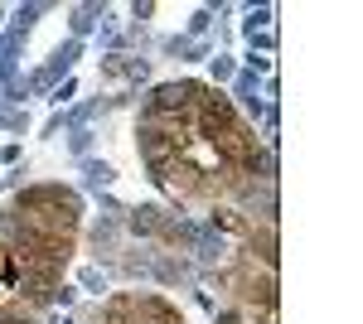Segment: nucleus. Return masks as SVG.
Segmentation results:
<instances>
[{
    "instance_id": "4be33fe9",
    "label": "nucleus",
    "mask_w": 363,
    "mask_h": 324,
    "mask_svg": "<svg viewBox=\"0 0 363 324\" xmlns=\"http://www.w3.org/2000/svg\"><path fill=\"white\" fill-rule=\"evenodd\" d=\"M73 92H78V82H73V78H63V82H58V87H54V92H49V102H54V107L63 111V107H68V102H73Z\"/></svg>"
},
{
    "instance_id": "7ed1b4c3",
    "label": "nucleus",
    "mask_w": 363,
    "mask_h": 324,
    "mask_svg": "<svg viewBox=\"0 0 363 324\" xmlns=\"http://www.w3.org/2000/svg\"><path fill=\"white\" fill-rule=\"evenodd\" d=\"M160 223H165V208H155V203H136V208H126V213H121V228H126V233H136V238H155V233H160Z\"/></svg>"
},
{
    "instance_id": "bb28decb",
    "label": "nucleus",
    "mask_w": 363,
    "mask_h": 324,
    "mask_svg": "<svg viewBox=\"0 0 363 324\" xmlns=\"http://www.w3.org/2000/svg\"><path fill=\"white\" fill-rule=\"evenodd\" d=\"M150 15H155V5H150V0H136V5H131V20H150Z\"/></svg>"
},
{
    "instance_id": "f8f14e48",
    "label": "nucleus",
    "mask_w": 363,
    "mask_h": 324,
    "mask_svg": "<svg viewBox=\"0 0 363 324\" xmlns=\"http://www.w3.org/2000/svg\"><path fill=\"white\" fill-rule=\"evenodd\" d=\"M136 320V296H116L102 305V324H131Z\"/></svg>"
},
{
    "instance_id": "f257e3e1",
    "label": "nucleus",
    "mask_w": 363,
    "mask_h": 324,
    "mask_svg": "<svg viewBox=\"0 0 363 324\" xmlns=\"http://www.w3.org/2000/svg\"><path fill=\"white\" fill-rule=\"evenodd\" d=\"M194 92H199V82H155L150 97L140 102V126L155 121V116H189Z\"/></svg>"
},
{
    "instance_id": "2f4dec72",
    "label": "nucleus",
    "mask_w": 363,
    "mask_h": 324,
    "mask_svg": "<svg viewBox=\"0 0 363 324\" xmlns=\"http://www.w3.org/2000/svg\"><path fill=\"white\" fill-rule=\"evenodd\" d=\"M131 324H145V320H131Z\"/></svg>"
},
{
    "instance_id": "393cba45",
    "label": "nucleus",
    "mask_w": 363,
    "mask_h": 324,
    "mask_svg": "<svg viewBox=\"0 0 363 324\" xmlns=\"http://www.w3.org/2000/svg\"><path fill=\"white\" fill-rule=\"evenodd\" d=\"M58 305V310H73V300H78V291H73V286H54V296H49Z\"/></svg>"
},
{
    "instance_id": "dca6fc26",
    "label": "nucleus",
    "mask_w": 363,
    "mask_h": 324,
    "mask_svg": "<svg viewBox=\"0 0 363 324\" xmlns=\"http://www.w3.org/2000/svg\"><path fill=\"white\" fill-rule=\"evenodd\" d=\"M208 73H213V87H223V82L238 78V63H233L228 54H213V58H208Z\"/></svg>"
},
{
    "instance_id": "7c9ffc66",
    "label": "nucleus",
    "mask_w": 363,
    "mask_h": 324,
    "mask_svg": "<svg viewBox=\"0 0 363 324\" xmlns=\"http://www.w3.org/2000/svg\"><path fill=\"white\" fill-rule=\"evenodd\" d=\"M58 324H73V320H58Z\"/></svg>"
},
{
    "instance_id": "9b49d317",
    "label": "nucleus",
    "mask_w": 363,
    "mask_h": 324,
    "mask_svg": "<svg viewBox=\"0 0 363 324\" xmlns=\"http://www.w3.org/2000/svg\"><path fill=\"white\" fill-rule=\"evenodd\" d=\"M83 184H87V189H97V194L112 189V184H116V169L107 160H83Z\"/></svg>"
},
{
    "instance_id": "20e7f679",
    "label": "nucleus",
    "mask_w": 363,
    "mask_h": 324,
    "mask_svg": "<svg viewBox=\"0 0 363 324\" xmlns=\"http://www.w3.org/2000/svg\"><path fill=\"white\" fill-rule=\"evenodd\" d=\"M199 233H203V223H194V218H174V213H165V223H160V242H169V247H194L199 242Z\"/></svg>"
},
{
    "instance_id": "6ab92c4d",
    "label": "nucleus",
    "mask_w": 363,
    "mask_h": 324,
    "mask_svg": "<svg viewBox=\"0 0 363 324\" xmlns=\"http://www.w3.org/2000/svg\"><path fill=\"white\" fill-rule=\"evenodd\" d=\"M208 25H213V5H203V10H194V15H189V34H184V39H203V34H208Z\"/></svg>"
},
{
    "instance_id": "4468645a",
    "label": "nucleus",
    "mask_w": 363,
    "mask_h": 324,
    "mask_svg": "<svg viewBox=\"0 0 363 324\" xmlns=\"http://www.w3.org/2000/svg\"><path fill=\"white\" fill-rule=\"evenodd\" d=\"M116 238H121V218L102 213L97 223H92V242H97V247H116Z\"/></svg>"
},
{
    "instance_id": "c85d7f7f",
    "label": "nucleus",
    "mask_w": 363,
    "mask_h": 324,
    "mask_svg": "<svg viewBox=\"0 0 363 324\" xmlns=\"http://www.w3.org/2000/svg\"><path fill=\"white\" fill-rule=\"evenodd\" d=\"M0 324H34V315H0Z\"/></svg>"
},
{
    "instance_id": "cd10ccee",
    "label": "nucleus",
    "mask_w": 363,
    "mask_h": 324,
    "mask_svg": "<svg viewBox=\"0 0 363 324\" xmlns=\"http://www.w3.org/2000/svg\"><path fill=\"white\" fill-rule=\"evenodd\" d=\"M213 324H242L238 310H213Z\"/></svg>"
},
{
    "instance_id": "423d86ee",
    "label": "nucleus",
    "mask_w": 363,
    "mask_h": 324,
    "mask_svg": "<svg viewBox=\"0 0 363 324\" xmlns=\"http://www.w3.org/2000/svg\"><path fill=\"white\" fill-rule=\"evenodd\" d=\"M136 320H145V324H184V315L160 296H136Z\"/></svg>"
},
{
    "instance_id": "f03ea898",
    "label": "nucleus",
    "mask_w": 363,
    "mask_h": 324,
    "mask_svg": "<svg viewBox=\"0 0 363 324\" xmlns=\"http://www.w3.org/2000/svg\"><path fill=\"white\" fill-rule=\"evenodd\" d=\"M179 140H184V135H169V131H160V126H140L136 150H140V160H145V169H160V164L179 160Z\"/></svg>"
},
{
    "instance_id": "0eeeda50",
    "label": "nucleus",
    "mask_w": 363,
    "mask_h": 324,
    "mask_svg": "<svg viewBox=\"0 0 363 324\" xmlns=\"http://www.w3.org/2000/svg\"><path fill=\"white\" fill-rule=\"evenodd\" d=\"M150 276H155L160 286H179V281H194V267L179 262V257H169V252H160V257L150 262Z\"/></svg>"
},
{
    "instance_id": "2eb2a0df",
    "label": "nucleus",
    "mask_w": 363,
    "mask_h": 324,
    "mask_svg": "<svg viewBox=\"0 0 363 324\" xmlns=\"http://www.w3.org/2000/svg\"><path fill=\"white\" fill-rule=\"evenodd\" d=\"M272 20H277V10L272 5H247V20H242V34H257V29H272Z\"/></svg>"
},
{
    "instance_id": "ddd939ff",
    "label": "nucleus",
    "mask_w": 363,
    "mask_h": 324,
    "mask_svg": "<svg viewBox=\"0 0 363 324\" xmlns=\"http://www.w3.org/2000/svg\"><path fill=\"white\" fill-rule=\"evenodd\" d=\"M49 10H54L49 0H29V5H20V10H15V34H29L34 20H39V15H49Z\"/></svg>"
},
{
    "instance_id": "9d476101",
    "label": "nucleus",
    "mask_w": 363,
    "mask_h": 324,
    "mask_svg": "<svg viewBox=\"0 0 363 324\" xmlns=\"http://www.w3.org/2000/svg\"><path fill=\"white\" fill-rule=\"evenodd\" d=\"M203 228H213L218 238H223V233H238V238H247V218L238 213V208H213V218H208Z\"/></svg>"
},
{
    "instance_id": "a878e982",
    "label": "nucleus",
    "mask_w": 363,
    "mask_h": 324,
    "mask_svg": "<svg viewBox=\"0 0 363 324\" xmlns=\"http://www.w3.org/2000/svg\"><path fill=\"white\" fill-rule=\"evenodd\" d=\"M247 73H272V54H247Z\"/></svg>"
},
{
    "instance_id": "f3484780",
    "label": "nucleus",
    "mask_w": 363,
    "mask_h": 324,
    "mask_svg": "<svg viewBox=\"0 0 363 324\" xmlns=\"http://www.w3.org/2000/svg\"><path fill=\"white\" fill-rule=\"evenodd\" d=\"M78 286L92 291V296H102V291H107V271H102V267H83V271H78Z\"/></svg>"
},
{
    "instance_id": "6e6552de",
    "label": "nucleus",
    "mask_w": 363,
    "mask_h": 324,
    "mask_svg": "<svg viewBox=\"0 0 363 324\" xmlns=\"http://www.w3.org/2000/svg\"><path fill=\"white\" fill-rule=\"evenodd\" d=\"M102 15H107V5H102V0H87V5H73V34H68V39H87L92 29L102 25Z\"/></svg>"
},
{
    "instance_id": "412c9836",
    "label": "nucleus",
    "mask_w": 363,
    "mask_h": 324,
    "mask_svg": "<svg viewBox=\"0 0 363 324\" xmlns=\"http://www.w3.org/2000/svg\"><path fill=\"white\" fill-rule=\"evenodd\" d=\"M20 44H25V34L5 29V34H0V63H15V54H20Z\"/></svg>"
},
{
    "instance_id": "5701e85b",
    "label": "nucleus",
    "mask_w": 363,
    "mask_h": 324,
    "mask_svg": "<svg viewBox=\"0 0 363 324\" xmlns=\"http://www.w3.org/2000/svg\"><path fill=\"white\" fill-rule=\"evenodd\" d=\"M121 78L145 82V78H150V63H145V58H131V54H126V68H121Z\"/></svg>"
},
{
    "instance_id": "c756f323",
    "label": "nucleus",
    "mask_w": 363,
    "mask_h": 324,
    "mask_svg": "<svg viewBox=\"0 0 363 324\" xmlns=\"http://www.w3.org/2000/svg\"><path fill=\"white\" fill-rule=\"evenodd\" d=\"M0 20H5V5H0Z\"/></svg>"
},
{
    "instance_id": "b1692460",
    "label": "nucleus",
    "mask_w": 363,
    "mask_h": 324,
    "mask_svg": "<svg viewBox=\"0 0 363 324\" xmlns=\"http://www.w3.org/2000/svg\"><path fill=\"white\" fill-rule=\"evenodd\" d=\"M257 49L272 54V49H277V29H257V34H252V54H257Z\"/></svg>"
},
{
    "instance_id": "1a4fd4ad",
    "label": "nucleus",
    "mask_w": 363,
    "mask_h": 324,
    "mask_svg": "<svg viewBox=\"0 0 363 324\" xmlns=\"http://www.w3.org/2000/svg\"><path fill=\"white\" fill-rule=\"evenodd\" d=\"M189 252H194L199 267H218V262H223V252H228V242L213 233V228H203V233H199V242L189 247Z\"/></svg>"
},
{
    "instance_id": "aec40b11",
    "label": "nucleus",
    "mask_w": 363,
    "mask_h": 324,
    "mask_svg": "<svg viewBox=\"0 0 363 324\" xmlns=\"http://www.w3.org/2000/svg\"><path fill=\"white\" fill-rule=\"evenodd\" d=\"M0 126H5V131H25L29 126L25 107H10V102H5V107H0Z\"/></svg>"
},
{
    "instance_id": "a211bd4d",
    "label": "nucleus",
    "mask_w": 363,
    "mask_h": 324,
    "mask_svg": "<svg viewBox=\"0 0 363 324\" xmlns=\"http://www.w3.org/2000/svg\"><path fill=\"white\" fill-rule=\"evenodd\" d=\"M92 126H78V131H68V150L78 155V160H87V150H92Z\"/></svg>"
},
{
    "instance_id": "39448f33",
    "label": "nucleus",
    "mask_w": 363,
    "mask_h": 324,
    "mask_svg": "<svg viewBox=\"0 0 363 324\" xmlns=\"http://www.w3.org/2000/svg\"><path fill=\"white\" fill-rule=\"evenodd\" d=\"M78 54H83V39H68V44H58L54 58L44 63V73H49V82H63V78H73V63H78Z\"/></svg>"
}]
</instances>
